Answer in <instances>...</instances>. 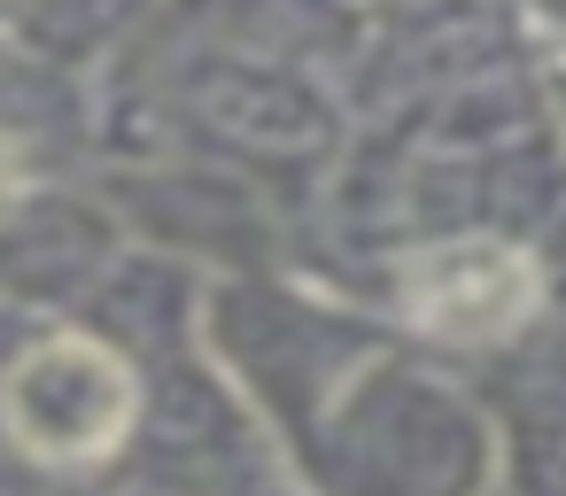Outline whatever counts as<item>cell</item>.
I'll list each match as a JSON object with an SVG mask.
<instances>
[{
	"instance_id": "6da1fadb",
	"label": "cell",
	"mask_w": 566,
	"mask_h": 496,
	"mask_svg": "<svg viewBox=\"0 0 566 496\" xmlns=\"http://www.w3.org/2000/svg\"><path fill=\"white\" fill-rule=\"evenodd\" d=\"M520 303H527V272L512 256H496V249H458L442 264V279L427 287V318L434 326H458V334H489Z\"/></svg>"
}]
</instances>
